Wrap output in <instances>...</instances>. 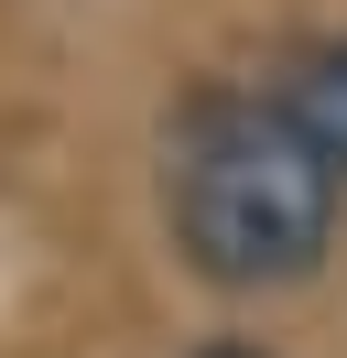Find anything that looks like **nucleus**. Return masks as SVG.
<instances>
[{
	"label": "nucleus",
	"mask_w": 347,
	"mask_h": 358,
	"mask_svg": "<svg viewBox=\"0 0 347 358\" xmlns=\"http://www.w3.org/2000/svg\"><path fill=\"white\" fill-rule=\"evenodd\" d=\"M347 174L282 98L206 87L163 131V228L217 293H282L337 250Z\"/></svg>",
	"instance_id": "1"
},
{
	"label": "nucleus",
	"mask_w": 347,
	"mask_h": 358,
	"mask_svg": "<svg viewBox=\"0 0 347 358\" xmlns=\"http://www.w3.org/2000/svg\"><path fill=\"white\" fill-rule=\"evenodd\" d=\"M282 109H293L304 131L325 141V163L347 174V44H315V55H304L293 87H282Z\"/></svg>",
	"instance_id": "2"
},
{
	"label": "nucleus",
	"mask_w": 347,
	"mask_h": 358,
	"mask_svg": "<svg viewBox=\"0 0 347 358\" xmlns=\"http://www.w3.org/2000/svg\"><path fill=\"white\" fill-rule=\"evenodd\" d=\"M195 358H271V348H250V336H206Z\"/></svg>",
	"instance_id": "3"
}]
</instances>
